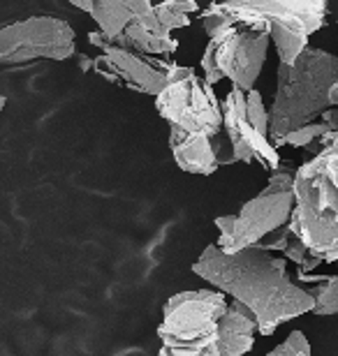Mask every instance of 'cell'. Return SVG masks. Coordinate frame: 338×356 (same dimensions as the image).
<instances>
[{
  "instance_id": "1",
  "label": "cell",
  "mask_w": 338,
  "mask_h": 356,
  "mask_svg": "<svg viewBox=\"0 0 338 356\" xmlns=\"http://www.w3.org/2000/svg\"><path fill=\"white\" fill-rule=\"evenodd\" d=\"M192 270L211 287L248 308L262 336H273L280 324L292 322L313 308L308 289L294 284L287 275L285 259L273 257L257 245L241 248L232 254L222 252L215 243L206 245Z\"/></svg>"
},
{
  "instance_id": "2",
  "label": "cell",
  "mask_w": 338,
  "mask_h": 356,
  "mask_svg": "<svg viewBox=\"0 0 338 356\" xmlns=\"http://www.w3.org/2000/svg\"><path fill=\"white\" fill-rule=\"evenodd\" d=\"M338 104V58L325 49L306 47L290 65L280 63L269 116V141L280 146L287 134L315 123Z\"/></svg>"
},
{
  "instance_id": "3",
  "label": "cell",
  "mask_w": 338,
  "mask_h": 356,
  "mask_svg": "<svg viewBox=\"0 0 338 356\" xmlns=\"http://www.w3.org/2000/svg\"><path fill=\"white\" fill-rule=\"evenodd\" d=\"M287 227L322 264L338 259V141L294 172Z\"/></svg>"
},
{
  "instance_id": "4",
  "label": "cell",
  "mask_w": 338,
  "mask_h": 356,
  "mask_svg": "<svg viewBox=\"0 0 338 356\" xmlns=\"http://www.w3.org/2000/svg\"><path fill=\"white\" fill-rule=\"evenodd\" d=\"M218 7L229 24L262 21L285 65L304 51L308 38L327 21V0H222Z\"/></svg>"
},
{
  "instance_id": "5",
  "label": "cell",
  "mask_w": 338,
  "mask_h": 356,
  "mask_svg": "<svg viewBox=\"0 0 338 356\" xmlns=\"http://www.w3.org/2000/svg\"><path fill=\"white\" fill-rule=\"evenodd\" d=\"M227 308V296L218 289L178 291L162 305L158 338L171 356H218L215 324Z\"/></svg>"
},
{
  "instance_id": "6",
  "label": "cell",
  "mask_w": 338,
  "mask_h": 356,
  "mask_svg": "<svg viewBox=\"0 0 338 356\" xmlns=\"http://www.w3.org/2000/svg\"><path fill=\"white\" fill-rule=\"evenodd\" d=\"M269 28L262 21L253 24H232L208 38V44L199 60L204 81L215 86L229 79L232 88H255L269 54Z\"/></svg>"
},
{
  "instance_id": "7",
  "label": "cell",
  "mask_w": 338,
  "mask_h": 356,
  "mask_svg": "<svg viewBox=\"0 0 338 356\" xmlns=\"http://www.w3.org/2000/svg\"><path fill=\"white\" fill-rule=\"evenodd\" d=\"M292 176L287 167L271 172L269 185L239 209L236 216H218L213 220L220 232L218 245L222 252H239L241 248L257 245L280 227L290 222L292 213Z\"/></svg>"
},
{
  "instance_id": "8",
  "label": "cell",
  "mask_w": 338,
  "mask_h": 356,
  "mask_svg": "<svg viewBox=\"0 0 338 356\" xmlns=\"http://www.w3.org/2000/svg\"><path fill=\"white\" fill-rule=\"evenodd\" d=\"M155 109L174 130L206 137L222 132L220 99L211 83L190 67L171 63L164 86L155 95Z\"/></svg>"
},
{
  "instance_id": "9",
  "label": "cell",
  "mask_w": 338,
  "mask_h": 356,
  "mask_svg": "<svg viewBox=\"0 0 338 356\" xmlns=\"http://www.w3.org/2000/svg\"><path fill=\"white\" fill-rule=\"evenodd\" d=\"M220 116L234 162H257L269 172L280 167L278 148L269 141V116L260 90L232 88L220 99Z\"/></svg>"
},
{
  "instance_id": "10",
  "label": "cell",
  "mask_w": 338,
  "mask_h": 356,
  "mask_svg": "<svg viewBox=\"0 0 338 356\" xmlns=\"http://www.w3.org/2000/svg\"><path fill=\"white\" fill-rule=\"evenodd\" d=\"M75 56V31L66 19L31 17L0 28V67Z\"/></svg>"
},
{
  "instance_id": "11",
  "label": "cell",
  "mask_w": 338,
  "mask_h": 356,
  "mask_svg": "<svg viewBox=\"0 0 338 356\" xmlns=\"http://www.w3.org/2000/svg\"><path fill=\"white\" fill-rule=\"evenodd\" d=\"M89 42L98 47L102 56L93 60V70L102 79L116 86L130 88L141 92V95H158L167 79V70L171 63L155 58V56H146L139 51H130V49H121L112 44L102 33H91Z\"/></svg>"
},
{
  "instance_id": "12",
  "label": "cell",
  "mask_w": 338,
  "mask_h": 356,
  "mask_svg": "<svg viewBox=\"0 0 338 356\" xmlns=\"http://www.w3.org/2000/svg\"><path fill=\"white\" fill-rule=\"evenodd\" d=\"M169 151L178 169L197 176H211L218 172V167L234 162L232 146L225 132L206 137V134H188L169 127Z\"/></svg>"
},
{
  "instance_id": "13",
  "label": "cell",
  "mask_w": 338,
  "mask_h": 356,
  "mask_svg": "<svg viewBox=\"0 0 338 356\" xmlns=\"http://www.w3.org/2000/svg\"><path fill=\"white\" fill-rule=\"evenodd\" d=\"M257 324L248 308L239 301H227L225 312L215 324V354L246 356L255 345Z\"/></svg>"
},
{
  "instance_id": "14",
  "label": "cell",
  "mask_w": 338,
  "mask_h": 356,
  "mask_svg": "<svg viewBox=\"0 0 338 356\" xmlns=\"http://www.w3.org/2000/svg\"><path fill=\"white\" fill-rule=\"evenodd\" d=\"M112 44H116L121 49H130V51H139L146 56H167L174 54L178 49V40L171 38L169 31L158 24L153 10H151L148 17L137 19L132 24L125 26V31L118 35V38L112 40Z\"/></svg>"
},
{
  "instance_id": "15",
  "label": "cell",
  "mask_w": 338,
  "mask_h": 356,
  "mask_svg": "<svg viewBox=\"0 0 338 356\" xmlns=\"http://www.w3.org/2000/svg\"><path fill=\"white\" fill-rule=\"evenodd\" d=\"M153 10V0H93L91 19L95 21L100 33L107 40L118 38L128 24L148 17Z\"/></svg>"
},
{
  "instance_id": "16",
  "label": "cell",
  "mask_w": 338,
  "mask_h": 356,
  "mask_svg": "<svg viewBox=\"0 0 338 356\" xmlns=\"http://www.w3.org/2000/svg\"><path fill=\"white\" fill-rule=\"evenodd\" d=\"M153 14L164 31L174 33L178 28L190 26L195 14H199L197 0H162V3L153 5Z\"/></svg>"
},
{
  "instance_id": "17",
  "label": "cell",
  "mask_w": 338,
  "mask_h": 356,
  "mask_svg": "<svg viewBox=\"0 0 338 356\" xmlns=\"http://www.w3.org/2000/svg\"><path fill=\"white\" fill-rule=\"evenodd\" d=\"M308 294L313 298L311 312H315V315H336V310H338V277L336 275L327 277L325 284H318V287L311 289Z\"/></svg>"
},
{
  "instance_id": "18",
  "label": "cell",
  "mask_w": 338,
  "mask_h": 356,
  "mask_svg": "<svg viewBox=\"0 0 338 356\" xmlns=\"http://www.w3.org/2000/svg\"><path fill=\"white\" fill-rule=\"evenodd\" d=\"M283 252H285V257L290 259V261H294V264H297L301 270H313V268H318L322 264L318 257H313V254L306 250V245L301 243V241L294 236V234L290 236V241L285 243Z\"/></svg>"
},
{
  "instance_id": "19",
  "label": "cell",
  "mask_w": 338,
  "mask_h": 356,
  "mask_svg": "<svg viewBox=\"0 0 338 356\" xmlns=\"http://www.w3.org/2000/svg\"><path fill=\"white\" fill-rule=\"evenodd\" d=\"M267 356H313L311 354V345H308L306 333L301 331H292L283 343L273 350Z\"/></svg>"
},
{
  "instance_id": "20",
  "label": "cell",
  "mask_w": 338,
  "mask_h": 356,
  "mask_svg": "<svg viewBox=\"0 0 338 356\" xmlns=\"http://www.w3.org/2000/svg\"><path fill=\"white\" fill-rule=\"evenodd\" d=\"M199 21H202V28H204V33L208 35V38H213V35H215V33H220L222 28L232 26V24L227 21L225 14L220 12L218 3L208 5L204 12H199Z\"/></svg>"
},
{
  "instance_id": "21",
  "label": "cell",
  "mask_w": 338,
  "mask_h": 356,
  "mask_svg": "<svg viewBox=\"0 0 338 356\" xmlns=\"http://www.w3.org/2000/svg\"><path fill=\"white\" fill-rule=\"evenodd\" d=\"M68 3L75 5L77 10H82L86 14H91V10H93V0H68Z\"/></svg>"
},
{
  "instance_id": "22",
  "label": "cell",
  "mask_w": 338,
  "mask_h": 356,
  "mask_svg": "<svg viewBox=\"0 0 338 356\" xmlns=\"http://www.w3.org/2000/svg\"><path fill=\"white\" fill-rule=\"evenodd\" d=\"M3 109H5V95H0V113H3Z\"/></svg>"
},
{
  "instance_id": "23",
  "label": "cell",
  "mask_w": 338,
  "mask_h": 356,
  "mask_svg": "<svg viewBox=\"0 0 338 356\" xmlns=\"http://www.w3.org/2000/svg\"><path fill=\"white\" fill-rule=\"evenodd\" d=\"M158 356H171V354H169L167 350H162V347H160V352H158Z\"/></svg>"
}]
</instances>
